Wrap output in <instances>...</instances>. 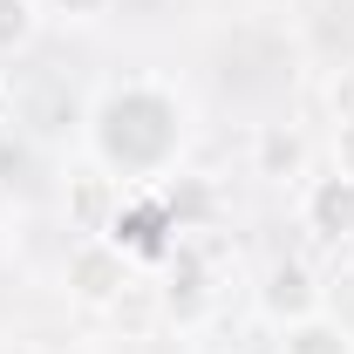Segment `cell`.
Returning <instances> with one entry per match:
<instances>
[{
	"label": "cell",
	"instance_id": "cell-1",
	"mask_svg": "<svg viewBox=\"0 0 354 354\" xmlns=\"http://www.w3.org/2000/svg\"><path fill=\"white\" fill-rule=\"evenodd\" d=\"M88 136H95V157H102L116 177L143 184V177L171 171L177 143H184V102H177V88L136 75V82H123V88L102 95Z\"/></svg>",
	"mask_w": 354,
	"mask_h": 354
},
{
	"label": "cell",
	"instance_id": "cell-2",
	"mask_svg": "<svg viewBox=\"0 0 354 354\" xmlns=\"http://www.w3.org/2000/svg\"><path fill=\"white\" fill-rule=\"evenodd\" d=\"M62 279H68V293H75L82 307H109V300L130 286V252L109 245L102 232H82V239L68 245V259H62Z\"/></svg>",
	"mask_w": 354,
	"mask_h": 354
},
{
	"label": "cell",
	"instance_id": "cell-3",
	"mask_svg": "<svg viewBox=\"0 0 354 354\" xmlns=\"http://www.w3.org/2000/svg\"><path fill=\"white\" fill-rule=\"evenodd\" d=\"M259 307H266V320H272V327H286V320H307V313H320V286H313L307 259H272V266H266Z\"/></svg>",
	"mask_w": 354,
	"mask_h": 354
},
{
	"label": "cell",
	"instance_id": "cell-4",
	"mask_svg": "<svg viewBox=\"0 0 354 354\" xmlns=\"http://www.w3.org/2000/svg\"><path fill=\"white\" fill-rule=\"evenodd\" d=\"M300 218H307V232H320V239H354V177H341V171L307 177Z\"/></svg>",
	"mask_w": 354,
	"mask_h": 354
},
{
	"label": "cell",
	"instance_id": "cell-5",
	"mask_svg": "<svg viewBox=\"0 0 354 354\" xmlns=\"http://www.w3.org/2000/svg\"><path fill=\"white\" fill-rule=\"evenodd\" d=\"M164 232H177L171 212H164V198H123L102 239H109V245H123V252H171V239H164Z\"/></svg>",
	"mask_w": 354,
	"mask_h": 354
},
{
	"label": "cell",
	"instance_id": "cell-6",
	"mask_svg": "<svg viewBox=\"0 0 354 354\" xmlns=\"http://www.w3.org/2000/svg\"><path fill=\"white\" fill-rule=\"evenodd\" d=\"M279 354H354V327L320 307L307 320H286L279 327Z\"/></svg>",
	"mask_w": 354,
	"mask_h": 354
},
{
	"label": "cell",
	"instance_id": "cell-7",
	"mask_svg": "<svg viewBox=\"0 0 354 354\" xmlns=\"http://www.w3.org/2000/svg\"><path fill=\"white\" fill-rule=\"evenodd\" d=\"M252 171H259V177H279V184L307 177V143L286 130V123H266V130L252 136Z\"/></svg>",
	"mask_w": 354,
	"mask_h": 354
},
{
	"label": "cell",
	"instance_id": "cell-8",
	"mask_svg": "<svg viewBox=\"0 0 354 354\" xmlns=\"http://www.w3.org/2000/svg\"><path fill=\"white\" fill-rule=\"evenodd\" d=\"M102 313L123 327V341H143V334L164 320V286H150V279H130V286H123V293H116Z\"/></svg>",
	"mask_w": 354,
	"mask_h": 354
},
{
	"label": "cell",
	"instance_id": "cell-9",
	"mask_svg": "<svg viewBox=\"0 0 354 354\" xmlns=\"http://www.w3.org/2000/svg\"><path fill=\"white\" fill-rule=\"evenodd\" d=\"M41 35V0H0V62Z\"/></svg>",
	"mask_w": 354,
	"mask_h": 354
},
{
	"label": "cell",
	"instance_id": "cell-10",
	"mask_svg": "<svg viewBox=\"0 0 354 354\" xmlns=\"http://www.w3.org/2000/svg\"><path fill=\"white\" fill-rule=\"evenodd\" d=\"M327 109H334V123H354V62L327 75Z\"/></svg>",
	"mask_w": 354,
	"mask_h": 354
},
{
	"label": "cell",
	"instance_id": "cell-11",
	"mask_svg": "<svg viewBox=\"0 0 354 354\" xmlns=\"http://www.w3.org/2000/svg\"><path fill=\"white\" fill-rule=\"evenodd\" d=\"M48 14H62V21H102L109 0H48Z\"/></svg>",
	"mask_w": 354,
	"mask_h": 354
},
{
	"label": "cell",
	"instance_id": "cell-12",
	"mask_svg": "<svg viewBox=\"0 0 354 354\" xmlns=\"http://www.w3.org/2000/svg\"><path fill=\"white\" fill-rule=\"evenodd\" d=\"M334 171L354 177V123H334Z\"/></svg>",
	"mask_w": 354,
	"mask_h": 354
}]
</instances>
